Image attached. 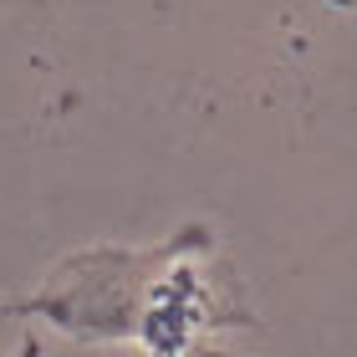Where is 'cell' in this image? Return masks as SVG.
<instances>
[{
    "mask_svg": "<svg viewBox=\"0 0 357 357\" xmlns=\"http://www.w3.org/2000/svg\"><path fill=\"white\" fill-rule=\"evenodd\" d=\"M332 6H342V10H357V0H332Z\"/></svg>",
    "mask_w": 357,
    "mask_h": 357,
    "instance_id": "cell-1",
    "label": "cell"
},
{
    "mask_svg": "<svg viewBox=\"0 0 357 357\" xmlns=\"http://www.w3.org/2000/svg\"><path fill=\"white\" fill-rule=\"evenodd\" d=\"M26 357H36V342H26Z\"/></svg>",
    "mask_w": 357,
    "mask_h": 357,
    "instance_id": "cell-2",
    "label": "cell"
}]
</instances>
